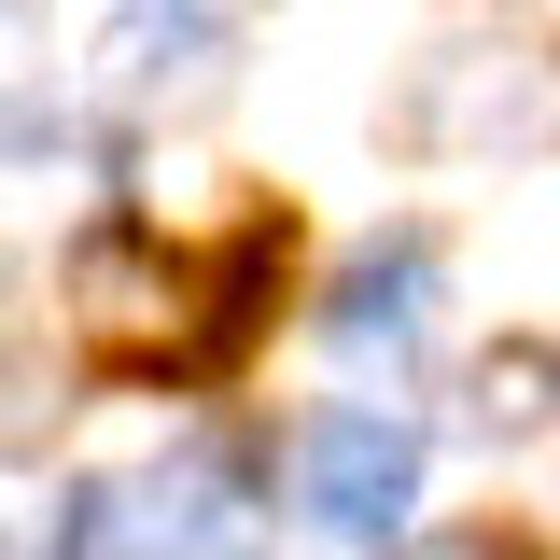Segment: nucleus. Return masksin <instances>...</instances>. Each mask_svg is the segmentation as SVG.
Masks as SVG:
<instances>
[{"label": "nucleus", "mask_w": 560, "mask_h": 560, "mask_svg": "<svg viewBox=\"0 0 560 560\" xmlns=\"http://www.w3.org/2000/svg\"><path fill=\"white\" fill-rule=\"evenodd\" d=\"M407 504H420V434L393 407H323L294 434V518L323 547H393Z\"/></svg>", "instance_id": "obj_1"}, {"label": "nucleus", "mask_w": 560, "mask_h": 560, "mask_svg": "<svg viewBox=\"0 0 560 560\" xmlns=\"http://www.w3.org/2000/svg\"><path fill=\"white\" fill-rule=\"evenodd\" d=\"M210 547H224V463H197V448L84 477L57 518V560H210Z\"/></svg>", "instance_id": "obj_2"}, {"label": "nucleus", "mask_w": 560, "mask_h": 560, "mask_svg": "<svg viewBox=\"0 0 560 560\" xmlns=\"http://www.w3.org/2000/svg\"><path fill=\"white\" fill-rule=\"evenodd\" d=\"M98 84L113 98H210L224 84V14L210 0H127L98 28Z\"/></svg>", "instance_id": "obj_3"}, {"label": "nucleus", "mask_w": 560, "mask_h": 560, "mask_svg": "<svg viewBox=\"0 0 560 560\" xmlns=\"http://www.w3.org/2000/svg\"><path fill=\"white\" fill-rule=\"evenodd\" d=\"M70 323L98 350H127V364H154V350H183V267H154L140 238H98L70 267Z\"/></svg>", "instance_id": "obj_4"}, {"label": "nucleus", "mask_w": 560, "mask_h": 560, "mask_svg": "<svg viewBox=\"0 0 560 560\" xmlns=\"http://www.w3.org/2000/svg\"><path fill=\"white\" fill-rule=\"evenodd\" d=\"M337 337L407 364V350L434 337V267H420V253H364V267H350V294H337Z\"/></svg>", "instance_id": "obj_5"}, {"label": "nucleus", "mask_w": 560, "mask_h": 560, "mask_svg": "<svg viewBox=\"0 0 560 560\" xmlns=\"http://www.w3.org/2000/svg\"><path fill=\"white\" fill-rule=\"evenodd\" d=\"M420 560H490V547H420Z\"/></svg>", "instance_id": "obj_6"}]
</instances>
